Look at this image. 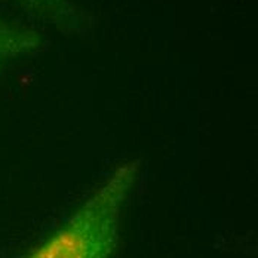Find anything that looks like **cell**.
Returning a JSON list of instances; mask_svg holds the SVG:
<instances>
[{"label": "cell", "mask_w": 258, "mask_h": 258, "mask_svg": "<svg viewBox=\"0 0 258 258\" xmlns=\"http://www.w3.org/2000/svg\"><path fill=\"white\" fill-rule=\"evenodd\" d=\"M138 175L135 162L119 168L85 207L30 258H108L116 242L119 214Z\"/></svg>", "instance_id": "1"}, {"label": "cell", "mask_w": 258, "mask_h": 258, "mask_svg": "<svg viewBox=\"0 0 258 258\" xmlns=\"http://www.w3.org/2000/svg\"><path fill=\"white\" fill-rule=\"evenodd\" d=\"M40 45L42 39L36 31L0 18V70L8 62L39 49Z\"/></svg>", "instance_id": "2"}, {"label": "cell", "mask_w": 258, "mask_h": 258, "mask_svg": "<svg viewBox=\"0 0 258 258\" xmlns=\"http://www.w3.org/2000/svg\"><path fill=\"white\" fill-rule=\"evenodd\" d=\"M30 11L52 20L64 30H78L79 14L72 0H17Z\"/></svg>", "instance_id": "3"}]
</instances>
